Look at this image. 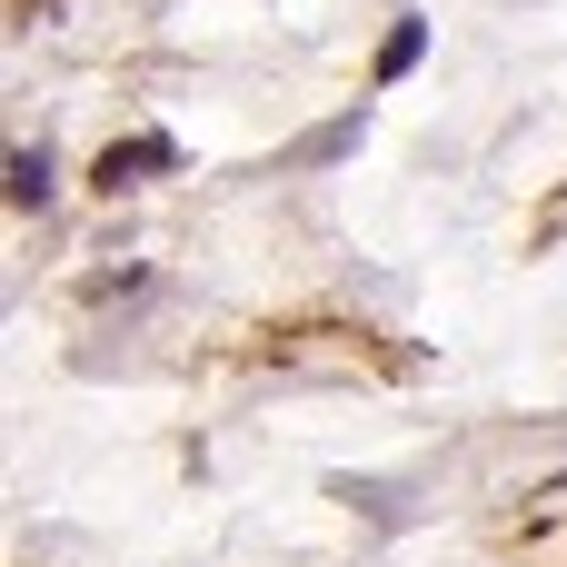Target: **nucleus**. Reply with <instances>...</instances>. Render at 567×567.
<instances>
[{"label": "nucleus", "mask_w": 567, "mask_h": 567, "mask_svg": "<svg viewBox=\"0 0 567 567\" xmlns=\"http://www.w3.org/2000/svg\"><path fill=\"white\" fill-rule=\"evenodd\" d=\"M50 199V150H10V209H40Z\"/></svg>", "instance_id": "20e7f679"}, {"label": "nucleus", "mask_w": 567, "mask_h": 567, "mask_svg": "<svg viewBox=\"0 0 567 567\" xmlns=\"http://www.w3.org/2000/svg\"><path fill=\"white\" fill-rule=\"evenodd\" d=\"M359 130H369V120L349 110V120H329V130H309V140H299V159H309V169H329V159H349V150H359Z\"/></svg>", "instance_id": "7ed1b4c3"}, {"label": "nucleus", "mask_w": 567, "mask_h": 567, "mask_svg": "<svg viewBox=\"0 0 567 567\" xmlns=\"http://www.w3.org/2000/svg\"><path fill=\"white\" fill-rule=\"evenodd\" d=\"M419 50H429V20H399V30L379 40V80H409V70H419Z\"/></svg>", "instance_id": "f03ea898"}, {"label": "nucleus", "mask_w": 567, "mask_h": 567, "mask_svg": "<svg viewBox=\"0 0 567 567\" xmlns=\"http://www.w3.org/2000/svg\"><path fill=\"white\" fill-rule=\"evenodd\" d=\"M140 169H179V150H169V140H130V150H100V169H90V179H100V189L120 199V189H130Z\"/></svg>", "instance_id": "f257e3e1"}]
</instances>
